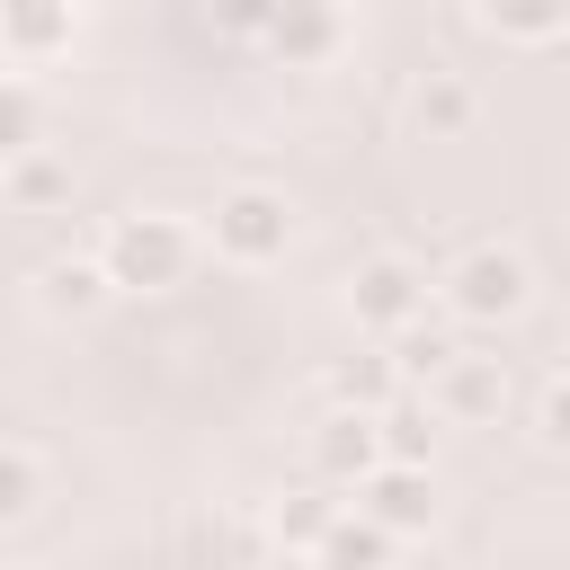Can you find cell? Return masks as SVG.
<instances>
[{
    "label": "cell",
    "mask_w": 570,
    "mask_h": 570,
    "mask_svg": "<svg viewBox=\"0 0 570 570\" xmlns=\"http://www.w3.org/2000/svg\"><path fill=\"white\" fill-rule=\"evenodd\" d=\"M89 258H98L107 294H169V285H187V267H196V223L169 214V205H125V214L98 232Z\"/></svg>",
    "instance_id": "6da1fadb"
},
{
    "label": "cell",
    "mask_w": 570,
    "mask_h": 570,
    "mask_svg": "<svg viewBox=\"0 0 570 570\" xmlns=\"http://www.w3.org/2000/svg\"><path fill=\"white\" fill-rule=\"evenodd\" d=\"M338 312L356 321V338H365V347H392V338L428 330V267H419V258H401V249H374V258H356V267H347Z\"/></svg>",
    "instance_id": "7a4b0ae2"
},
{
    "label": "cell",
    "mask_w": 570,
    "mask_h": 570,
    "mask_svg": "<svg viewBox=\"0 0 570 570\" xmlns=\"http://www.w3.org/2000/svg\"><path fill=\"white\" fill-rule=\"evenodd\" d=\"M436 294H445V312H454L463 330H508V321H525V303H534V267H525V249H508V240H472V249L436 276Z\"/></svg>",
    "instance_id": "3957f363"
},
{
    "label": "cell",
    "mask_w": 570,
    "mask_h": 570,
    "mask_svg": "<svg viewBox=\"0 0 570 570\" xmlns=\"http://www.w3.org/2000/svg\"><path fill=\"white\" fill-rule=\"evenodd\" d=\"M196 249H214V258L240 267V276L276 267V258L294 249V205H285V187H223V196H214V223H205Z\"/></svg>",
    "instance_id": "277c9868"
},
{
    "label": "cell",
    "mask_w": 570,
    "mask_h": 570,
    "mask_svg": "<svg viewBox=\"0 0 570 570\" xmlns=\"http://www.w3.org/2000/svg\"><path fill=\"white\" fill-rule=\"evenodd\" d=\"M240 36L267 45V62H285V71H330V62L356 45V18L330 9V0H285V9L240 18Z\"/></svg>",
    "instance_id": "5b68a950"
},
{
    "label": "cell",
    "mask_w": 570,
    "mask_h": 570,
    "mask_svg": "<svg viewBox=\"0 0 570 570\" xmlns=\"http://www.w3.org/2000/svg\"><path fill=\"white\" fill-rule=\"evenodd\" d=\"M347 508H356L383 543H410V534H428V525H436V508H445V499H436V472H419V463H383V472H365V481H356V499H347Z\"/></svg>",
    "instance_id": "8992f818"
},
{
    "label": "cell",
    "mask_w": 570,
    "mask_h": 570,
    "mask_svg": "<svg viewBox=\"0 0 570 570\" xmlns=\"http://www.w3.org/2000/svg\"><path fill=\"white\" fill-rule=\"evenodd\" d=\"M436 428H490L499 410H508V365L499 356H445L436 374H428V401H419Z\"/></svg>",
    "instance_id": "52a82bcc"
},
{
    "label": "cell",
    "mask_w": 570,
    "mask_h": 570,
    "mask_svg": "<svg viewBox=\"0 0 570 570\" xmlns=\"http://www.w3.org/2000/svg\"><path fill=\"white\" fill-rule=\"evenodd\" d=\"M80 27H89V18H80L71 0H9V9H0V62L27 80V71L62 62V53L80 45Z\"/></svg>",
    "instance_id": "ba28073f"
},
{
    "label": "cell",
    "mask_w": 570,
    "mask_h": 570,
    "mask_svg": "<svg viewBox=\"0 0 570 570\" xmlns=\"http://www.w3.org/2000/svg\"><path fill=\"white\" fill-rule=\"evenodd\" d=\"M365 472H383V436H374V419L321 410V428H312V490L356 499V481H365Z\"/></svg>",
    "instance_id": "9c48e42d"
},
{
    "label": "cell",
    "mask_w": 570,
    "mask_h": 570,
    "mask_svg": "<svg viewBox=\"0 0 570 570\" xmlns=\"http://www.w3.org/2000/svg\"><path fill=\"white\" fill-rule=\"evenodd\" d=\"M321 392H330V410H347V419H383L392 401H410V383H401L392 347H347V356H330Z\"/></svg>",
    "instance_id": "30bf717a"
},
{
    "label": "cell",
    "mask_w": 570,
    "mask_h": 570,
    "mask_svg": "<svg viewBox=\"0 0 570 570\" xmlns=\"http://www.w3.org/2000/svg\"><path fill=\"white\" fill-rule=\"evenodd\" d=\"M410 125H419L428 142H463V134L481 125L472 71H419V80H410Z\"/></svg>",
    "instance_id": "8fae6325"
},
{
    "label": "cell",
    "mask_w": 570,
    "mask_h": 570,
    "mask_svg": "<svg viewBox=\"0 0 570 570\" xmlns=\"http://www.w3.org/2000/svg\"><path fill=\"white\" fill-rule=\"evenodd\" d=\"M116 294H107V276H98V258H45L36 267V312L45 321H89V312H107Z\"/></svg>",
    "instance_id": "7c38bea8"
},
{
    "label": "cell",
    "mask_w": 570,
    "mask_h": 570,
    "mask_svg": "<svg viewBox=\"0 0 570 570\" xmlns=\"http://www.w3.org/2000/svg\"><path fill=\"white\" fill-rule=\"evenodd\" d=\"M338 508H347V499H330V490H312V481H303V490H285V499L267 508V534H276L285 552H303V561H312V552L330 543V525H338Z\"/></svg>",
    "instance_id": "4fadbf2b"
},
{
    "label": "cell",
    "mask_w": 570,
    "mask_h": 570,
    "mask_svg": "<svg viewBox=\"0 0 570 570\" xmlns=\"http://www.w3.org/2000/svg\"><path fill=\"white\" fill-rule=\"evenodd\" d=\"M463 27H481V36H499V45L543 53V45H561V36H570V9H561V0H543V9H463Z\"/></svg>",
    "instance_id": "5bb4252c"
},
{
    "label": "cell",
    "mask_w": 570,
    "mask_h": 570,
    "mask_svg": "<svg viewBox=\"0 0 570 570\" xmlns=\"http://www.w3.org/2000/svg\"><path fill=\"white\" fill-rule=\"evenodd\" d=\"M0 187H9V205H18V214H53V205H71V187H80V178H71V160H62V151H27L18 169H0Z\"/></svg>",
    "instance_id": "9a60e30c"
},
{
    "label": "cell",
    "mask_w": 570,
    "mask_h": 570,
    "mask_svg": "<svg viewBox=\"0 0 570 570\" xmlns=\"http://www.w3.org/2000/svg\"><path fill=\"white\" fill-rule=\"evenodd\" d=\"M27 151H45V98H36V80L0 71V169H18Z\"/></svg>",
    "instance_id": "2e32d148"
},
{
    "label": "cell",
    "mask_w": 570,
    "mask_h": 570,
    "mask_svg": "<svg viewBox=\"0 0 570 570\" xmlns=\"http://www.w3.org/2000/svg\"><path fill=\"white\" fill-rule=\"evenodd\" d=\"M312 561H321V570H383V561H392V543H383L356 508H338V525H330V543H321Z\"/></svg>",
    "instance_id": "e0dca14e"
},
{
    "label": "cell",
    "mask_w": 570,
    "mask_h": 570,
    "mask_svg": "<svg viewBox=\"0 0 570 570\" xmlns=\"http://www.w3.org/2000/svg\"><path fill=\"white\" fill-rule=\"evenodd\" d=\"M374 436H383V463H419V472H428V445H436V419H428L419 401H392V410L374 419Z\"/></svg>",
    "instance_id": "ac0fdd59"
},
{
    "label": "cell",
    "mask_w": 570,
    "mask_h": 570,
    "mask_svg": "<svg viewBox=\"0 0 570 570\" xmlns=\"http://www.w3.org/2000/svg\"><path fill=\"white\" fill-rule=\"evenodd\" d=\"M36 499H45V463H36L27 445H9V436H0V525H27V517H36Z\"/></svg>",
    "instance_id": "d6986e66"
},
{
    "label": "cell",
    "mask_w": 570,
    "mask_h": 570,
    "mask_svg": "<svg viewBox=\"0 0 570 570\" xmlns=\"http://www.w3.org/2000/svg\"><path fill=\"white\" fill-rule=\"evenodd\" d=\"M525 419H534V445H543V454H561V445H570V383H561V374H543Z\"/></svg>",
    "instance_id": "ffe728a7"
},
{
    "label": "cell",
    "mask_w": 570,
    "mask_h": 570,
    "mask_svg": "<svg viewBox=\"0 0 570 570\" xmlns=\"http://www.w3.org/2000/svg\"><path fill=\"white\" fill-rule=\"evenodd\" d=\"M383 570H401V561H383Z\"/></svg>",
    "instance_id": "44dd1931"
}]
</instances>
